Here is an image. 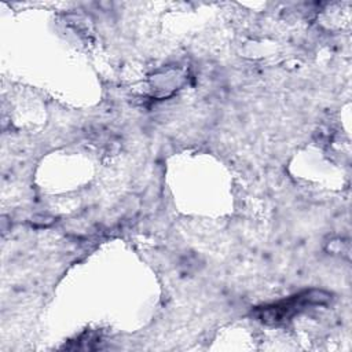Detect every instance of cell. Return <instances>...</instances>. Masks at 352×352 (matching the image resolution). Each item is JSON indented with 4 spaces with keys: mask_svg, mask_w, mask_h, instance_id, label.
<instances>
[{
    "mask_svg": "<svg viewBox=\"0 0 352 352\" xmlns=\"http://www.w3.org/2000/svg\"><path fill=\"white\" fill-rule=\"evenodd\" d=\"M330 293L319 289H309L300 292L292 297L283 298L280 301L257 307L252 315L256 320L265 324H279L290 320L294 315L305 311L308 307L323 305L330 301Z\"/></svg>",
    "mask_w": 352,
    "mask_h": 352,
    "instance_id": "6da1fadb",
    "label": "cell"
}]
</instances>
